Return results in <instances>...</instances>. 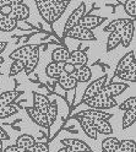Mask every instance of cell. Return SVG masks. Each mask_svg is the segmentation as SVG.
Wrapping results in <instances>:
<instances>
[{
	"instance_id": "35",
	"label": "cell",
	"mask_w": 136,
	"mask_h": 152,
	"mask_svg": "<svg viewBox=\"0 0 136 152\" xmlns=\"http://www.w3.org/2000/svg\"><path fill=\"white\" fill-rule=\"evenodd\" d=\"M135 151H136V146H135V141L134 140L120 141L119 152H135Z\"/></svg>"
},
{
	"instance_id": "29",
	"label": "cell",
	"mask_w": 136,
	"mask_h": 152,
	"mask_svg": "<svg viewBox=\"0 0 136 152\" xmlns=\"http://www.w3.org/2000/svg\"><path fill=\"white\" fill-rule=\"evenodd\" d=\"M70 56V52L66 48H56L52 53V61L55 63H66Z\"/></svg>"
},
{
	"instance_id": "13",
	"label": "cell",
	"mask_w": 136,
	"mask_h": 152,
	"mask_svg": "<svg viewBox=\"0 0 136 152\" xmlns=\"http://www.w3.org/2000/svg\"><path fill=\"white\" fill-rule=\"evenodd\" d=\"M67 63L72 64L75 68H80V66H85L88 63V55L83 50H74L70 52V56L67 59Z\"/></svg>"
},
{
	"instance_id": "43",
	"label": "cell",
	"mask_w": 136,
	"mask_h": 152,
	"mask_svg": "<svg viewBox=\"0 0 136 152\" xmlns=\"http://www.w3.org/2000/svg\"><path fill=\"white\" fill-rule=\"evenodd\" d=\"M5 4H9L11 6H16V5L23 4V0H5Z\"/></svg>"
},
{
	"instance_id": "20",
	"label": "cell",
	"mask_w": 136,
	"mask_h": 152,
	"mask_svg": "<svg viewBox=\"0 0 136 152\" xmlns=\"http://www.w3.org/2000/svg\"><path fill=\"white\" fill-rule=\"evenodd\" d=\"M77 119H79L80 126L83 130L85 134L88 136L90 139L96 140L97 139V135H98V134H97V131H96V129H94V126L92 124V120L91 119H87V118H77Z\"/></svg>"
},
{
	"instance_id": "6",
	"label": "cell",
	"mask_w": 136,
	"mask_h": 152,
	"mask_svg": "<svg viewBox=\"0 0 136 152\" xmlns=\"http://www.w3.org/2000/svg\"><path fill=\"white\" fill-rule=\"evenodd\" d=\"M128 87H129L128 83L114 82V81H113V82H110V83H105L101 93H103L104 96H107V97L114 98V97H116V96H119V94H121Z\"/></svg>"
},
{
	"instance_id": "12",
	"label": "cell",
	"mask_w": 136,
	"mask_h": 152,
	"mask_svg": "<svg viewBox=\"0 0 136 152\" xmlns=\"http://www.w3.org/2000/svg\"><path fill=\"white\" fill-rule=\"evenodd\" d=\"M64 147H69L75 152H91L90 146L79 139H65L61 141Z\"/></svg>"
},
{
	"instance_id": "4",
	"label": "cell",
	"mask_w": 136,
	"mask_h": 152,
	"mask_svg": "<svg viewBox=\"0 0 136 152\" xmlns=\"http://www.w3.org/2000/svg\"><path fill=\"white\" fill-rule=\"evenodd\" d=\"M85 12H86V5H85L83 3H81V4L70 14V16L67 17L66 23H65V26H64V33H66L69 30H71L72 27H75V26L79 25L80 20L82 18V16L85 15Z\"/></svg>"
},
{
	"instance_id": "21",
	"label": "cell",
	"mask_w": 136,
	"mask_h": 152,
	"mask_svg": "<svg viewBox=\"0 0 136 152\" xmlns=\"http://www.w3.org/2000/svg\"><path fill=\"white\" fill-rule=\"evenodd\" d=\"M58 82H59V85L64 88V90H74L76 86H77V82L76 79L72 75H69V74H65L63 72L59 77H58Z\"/></svg>"
},
{
	"instance_id": "17",
	"label": "cell",
	"mask_w": 136,
	"mask_h": 152,
	"mask_svg": "<svg viewBox=\"0 0 136 152\" xmlns=\"http://www.w3.org/2000/svg\"><path fill=\"white\" fill-rule=\"evenodd\" d=\"M70 4V0H63V1L58 3V4H50V16H52V23L55 22L56 20H59V17L65 12Z\"/></svg>"
},
{
	"instance_id": "31",
	"label": "cell",
	"mask_w": 136,
	"mask_h": 152,
	"mask_svg": "<svg viewBox=\"0 0 136 152\" xmlns=\"http://www.w3.org/2000/svg\"><path fill=\"white\" fill-rule=\"evenodd\" d=\"M136 120V110H124L123 119H121V126L123 129L130 128Z\"/></svg>"
},
{
	"instance_id": "1",
	"label": "cell",
	"mask_w": 136,
	"mask_h": 152,
	"mask_svg": "<svg viewBox=\"0 0 136 152\" xmlns=\"http://www.w3.org/2000/svg\"><path fill=\"white\" fill-rule=\"evenodd\" d=\"M83 104H86L90 109H98V110H104V109H112L114 107L118 106V102L114 98L107 97L103 93H99L97 96L86 99L85 102H82Z\"/></svg>"
},
{
	"instance_id": "34",
	"label": "cell",
	"mask_w": 136,
	"mask_h": 152,
	"mask_svg": "<svg viewBox=\"0 0 136 152\" xmlns=\"http://www.w3.org/2000/svg\"><path fill=\"white\" fill-rule=\"evenodd\" d=\"M17 113V108L14 104H9V106H0V119H5L14 115Z\"/></svg>"
},
{
	"instance_id": "26",
	"label": "cell",
	"mask_w": 136,
	"mask_h": 152,
	"mask_svg": "<svg viewBox=\"0 0 136 152\" xmlns=\"http://www.w3.org/2000/svg\"><path fill=\"white\" fill-rule=\"evenodd\" d=\"M120 141L116 137H107L102 141V151L104 152H118Z\"/></svg>"
},
{
	"instance_id": "37",
	"label": "cell",
	"mask_w": 136,
	"mask_h": 152,
	"mask_svg": "<svg viewBox=\"0 0 136 152\" xmlns=\"http://www.w3.org/2000/svg\"><path fill=\"white\" fill-rule=\"evenodd\" d=\"M119 79L124 80V81H128V82H131L134 83L135 80H136V72L135 71H121L119 74H116Z\"/></svg>"
},
{
	"instance_id": "25",
	"label": "cell",
	"mask_w": 136,
	"mask_h": 152,
	"mask_svg": "<svg viewBox=\"0 0 136 152\" xmlns=\"http://www.w3.org/2000/svg\"><path fill=\"white\" fill-rule=\"evenodd\" d=\"M34 144H36L34 137L31 136V135H28V134H22V135H20V136L17 137L16 142H15V145L18 146L20 148H22L23 151L31 150Z\"/></svg>"
},
{
	"instance_id": "30",
	"label": "cell",
	"mask_w": 136,
	"mask_h": 152,
	"mask_svg": "<svg viewBox=\"0 0 136 152\" xmlns=\"http://www.w3.org/2000/svg\"><path fill=\"white\" fill-rule=\"evenodd\" d=\"M121 42V37H120V32H112L108 36V39H107V52H112L114 50L116 47H118Z\"/></svg>"
},
{
	"instance_id": "8",
	"label": "cell",
	"mask_w": 136,
	"mask_h": 152,
	"mask_svg": "<svg viewBox=\"0 0 136 152\" xmlns=\"http://www.w3.org/2000/svg\"><path fill=\"white\" fill-rule=\"evenodd\" d=\"M119 32H120V37H121L120 44H123V47H125V48H128V47L130 45V43H131V41H132V38H134L135 20H130Z\"/></svg>"
},
{
	"instance_id": "41",
	"label": "cell",
	"mask_w": 136,
	"mask_h": 152,
	"mask_svg": "<svg viewBox=\"0 0 136 152\" xmlns=\"http://www.w3.org/2000/svg\"><path fill=\"white\" fill-rule=\"evenodd\" d=\"M76 70V68L72 65V64H70V63H64V72L65 74H69V75H71L74 71Z\"/></svg>"
},
{
	"instance_id": "46",
	"label": "cell",
	"mask_w": 136,
	"mask_h": 152,
	"mask_svg": "<svg viewBox=\"0 0 136 152\" xmlns=\"http://www.w3.org/2000/svg\"><path fill=\"white\" fill-rule=\"evenodd\" d=\"M58 152H75V151H72V150L69 148V147H63V148H60V150H58Z\"/></svg>"
},
{
	"instance_id": "44",
	"label": "cell",
	"mask_w": 136,
	"mask_h": 152,
	"mask_svg": "<svg viewBox=\"0 0 136 152\" xmlns=\"http://www.w3.org/2000/svg\"><path fill=\"white\" fill-rule=\"evenodd\" d=\"M0 140H3V141H5V140H9V135L6 134V131L0 126Z\"/></svg>"
},
{
	"instance_id": "28",
	"label": "cell",
	"mask_w": 136,
	"mask_h": 152,
	"mask_svg": "<svg viewBox=\"0 0 136 152\" xmlns=\"http://www.w3.org/2000/svg\"><path fill=\"white\" fill-rule=\"evenodd\" d=\"M17 27V21L10 16H3L0 18V31L1 32H11Z\"/></svg>"
},
{
	"instance_id": "47",
	"label": "cell",
	"mask_w": 136,
	"mask_h": 152,
	"mask_svg": "<svg viewBox=\"0 0 136 152\" xmlns=\"http://www.w3.org/2000/svg\"><path fill=\"white\" fill-rule=\"evenodd\" d=\"M49 1V4H58V3H60V1H63V0H48Z\"/></svg>"
},
{
	"instance_id": "16",
	"label": "cell",
	"mask_w": 136,
	"mask_h": 152,
	"mask_svg": "<svg viewBox=\"0 0 136 152\" xmlns=\"http://www.w3.org/2000/svg\"><path fill=\"white\" fill-rule=\"evenodd\" d=\"M36 6L38 9V12L42 16V18L47 23H52V16H50V4L48 0H34Z\"/></svg>"
},
{
	"instance_id": "18",
	"label": "cell",
	"mask_w": 136,
	"mask_h": 152,
	"mask_svg": "<svg viewBox=\"0 0 136 152\" xmlns=\"http://www.w3.org/2000/svg\"><path fill=\"white\" fill-rule=\"evenodd\" d=\"M71 75L76 79V81L79 83H83V82H88L91 80L92 71L88 66L85 65V66H80V68H76V70Z\"/></svg>"
},
{
	"instance_id": "36",
	"label": "cell",
	"mask_w": 136,
	"mask_h": 152,
	"mask_svg": "<svg viewBox=\"0 0 136 152\" xmlns=\"http://www.w3.org/2000/svg\"><path fill=\"white\" fill-rule=\"evenodd\" d=\"M124 9H125V12L129 15V17H131V20H135V16H136V1L135 0H126Z\"/></svg>"
},
{
	"instance_id": "45",
	"label": "cell",
	"mask_w": 136,
	"mask_h": 152,
	"mask_svg": "<svg viewBox=\"0 0 136 152\" xmlns=\"http://www.w3.org/2000/svg\"><path fill=\"white\" fill-rule=\"evenodd\" d=\"M7 47V42H4V41H0V55H1V53L6 49Z\"/></svg>"
},
{
	"instance_id": "2",
	"label": "cell",
	"mask_w": 136,
	"mask_h": 152,
	"mask_svg": "<svg viewBox=\"0 0 136 152\" xmlns=\"http://www.w3.org/2000/svg\"><path fill=\"white\" fill-rule=\"evenodd\" d=\"M64 36L69 38H74V39H77V41H96V36L93 34L92 31L86 30V28L79 25L72 27L66 33H64Z\"/></svg>"
},
{
	"instance_id": "9",
	"label": "cell",
	"mask_w": 136,
	"mask_h": 152,
	"mask_svg": "<svg viewBox=\"0 0 136 152\" xmlns=\"http://www.w3.org/2000/svg\"><path fill=\"white\" fill-rule=\"evenodd\" d=\"M39 56H41V53H39V47L36 45V48L27 55V58L23 59L25 60V72L27 75H30L36 66L38 65V61H39Z\"/></svg>"
},
{
	"instance_id": "33",
	"label": "cell",
	"mask_w": 136,
	"mask_h": 152,
	"mask_svg": "<svg viewBox=\"0 0 136 152\" xmlns=\"http://www.w3.org/2000/svg\"><path fill=\"white\" fill-rule=\"evenodd\" d=\"M25 70V60H12V64L9 70V76H16Z\"/></svg>"
},
{
	"instance_id": "52",
	"label": "cell",
	"mask_w": 136,
	"mask_h": 152,
	"mask_svg": "<svg viewBox=\"0 0 136 152\" xmlns=\"http://www.w3.org/2000/svg\"><path fill=\"white\" fill-rule=\"evenodd\" d=\"M3 17V15H1V12H0V18H1Z\"/></svg>"
},
{
	"instance_id": "54",
	"label": "cell",
	"mask_w": 136,
	"mask_h": 152,
	"mask_svg": "<svg viewBox=\"0 0 136 152\" xmlns=\"http://www.w3.org/2000/svg\"><path fill=\"white\" fill-rule=\"evenodd\" d=\"M118 152H119V151H118Z\"/></svg>"
},
{
	"instance_id": "3",
	"label": "cell",
	"mask_w": 136,
	"mask_h": 152,
	"mask_svg": "<svg viewBox=\"0 0 136 152\" xmlns=\"http://www.w3.org/2000/svg\"><path fill=\"white\" fill-rule=\"evenodd\" d=\"M121 71H135L136 72V63H135V52L131 50L126 53L123 58L119 60L115 69V75Z\"/></svg>"
},
{
	"instance_id": "53",
	"label": "cell",
	"mask_w": 136,
	"mask_h": 152,
	"mask_svg": "<svg viewBox=\"0 0 136 152\" xmlns=\"http://www.w3.org/2000/svg\"><path fill=\"white\" fill-rule=\"evenodd\" d=\"M102 152H104V151H102Z\"/></svg>"
},
{
	"instance_id": "51",
	"label": "cell",
	"mask_w": 136,
	"mask_h": 152,
	"mask_svg": "<svg viewBox=\"0 0 136 152\" xmlns=\"http://www.w3.org/2000/svg\"><path fill=\"white\" fill-rule=\"evenodd\" d=\"M23 152H31V151H30V150H26V151H23Z\"/></svg>"
},
{
	"instance_id": "48",
	"label": "cell",
	"mask_w": 136,
	"mask_h": 152,
	"mask_svg": "<svg viewBox=\"0 0 136 152\" xmlns=\"http://www.w3.org/2000/svg\"><path fill=\"white\" fill-rule=\"evenodd\" d=\"M4 151V142L3 140H0V152H3Z\"/></svg>"
},
{
	"instance_id": "23",
	"label": "cell",
	"mask_w": 136,
	"mask_h": 152,
	"mask_svg": "<svg viewBox=\"0 0 136 152\" xmlns=\"http://www.w3.org/2000/svg\"><path fill=\"white\" fill-rule=\"evenodd\" d=\"M20 94H21V92L16 91V90L0 92V106H9V104H12Z\"/></svg>"
},
{
	"instance_id": "5",
	"label": "cell",
	"mask_w": 136,
	"mask_h": 152,
	"mask_svg": "<svg viewBox=\"0 0 136 152\" xmlns=\"http://www.w3.org/2000/svg\"><path fill=\"white\" fill-rule=\"evenodd\" d=\"M107 82V76H103V77H99L94 80L93 82H91L88 85V87L86 88L85 93H83V97H82V102H85L86 99H90L94 96H97V94H99L104 87V85Z\"/></svg>"
},
{
	"instance_id": "15",
	"label": "cell",
	"mask_w": 136,
	"mask_h": 152,
	"mask_svg": "<svg viewBox=\"0 0 136 152\" xmlns=\"http://www.w3.org/2000/svg\"><path fill=\"white\" fill-rule=\"evenodd\" d=\"M49 104H50V101L47 96H44L42 93H37V92L33 93V106H32L33 108L45 114Z\"/></svg>"
},
{
	"instance_id": "14",
	"label": "cell",
	"mask_w": 136,
	"mask_h": 152,
	"mask_svg": "<svg viewBox=\"0 0 136 152\" xmlns=\"http://www.w3.org/2000/svg\"><path fill=\"white\" fill-rule=\"evenodd\" d=\"M30 15H31L30 7H28L27 5H25V4H20V5H16V6L12 7V11L9 16L18 22V21L27 20V18L30 17Z\"/></svg>"
},
{
	"instance_id": "32",
	"label": "cell",
	"mask_w": 136,
	"mask_h": 152,
	"mask_svg": "<svg viewBox=\"0 0 136 152\" xmlns=\"http://www.w3.org/2000/svg\"><path fill=\"white\" fill-rule=\"evenodd\" d=\"M45 115H47V119H48L49 125H52L53 123L55 121L56 117H58V103L56 102H50L49 107H48V110L45 113Z\"/></svg>"
},
{
	"instance_id": "49",
	"label": "cell",
	"mask_w": 136,
	"mask_h": 152,
	"mask_svg": "<svg viewBox=\"0 0 136 152\" xmlns=\"http://www.w3.org/2000/svg\"><path fill=\"white\" fill-rule=\"evenodd\" d=\"M3 63H4V58H3V56H1V55H0V65H1Z\"/></svg>"
},
{
	"instance_id": "24",
	"label": "cell",
	"mask_w": 136,
	"mask_h": 152,
	"mask_svg": "<svg viewBox=\"0 0 136 152\" xmlns=\"http://www.w3.org/2000/svg\"><path fill=\"white\" fill-rule=\"evenodd\" d=\"M92 124L97 131V134H103V135L113 134V128L109 120H92Z\"/></svg>"
},
{
	"instance_id": "27",
	"label": "cell",
	"mask_w": 136,
	"mask_h": 152,
	"mask_svg": "<svg viewBox=\"0 0 136 152\" xmlns=\"http://www.w3.org/2000/svg\"><path fill=\"white\" fill-rule=\"evenodd\" d=\"M129 21H130L129 18H116V20H113L112 22H109L104 27V32H108V33L119 32Z\"/></svg>"
},
{
	"instance_id": "19",
	"label": "cell",
	"mask_w": 136,
	"mask_h": 152,
	"mask_svg": "<svg viewBox=\"0 0 136 152\" xmlns=\"http://www.w3.org/2000/svg\"><path fill=\"white\" fill-rule=\"evenodd\" d=\"M34 48H36V45H33V44H26V45H22L20 48L15 49L9 56H10V59H12V60H23L27 58V55Z\"/></svg>"
},
{
	"instance_id": "39",
	"label": "cell",
	"mask_w": 136,
	"mask_h": 152,
	"mask_svg": "<svg viewBox=\"0 0 136 152\" xmlns=\"http://www.w3.org/2000/svg\"><path fill=\"white\" fill-rule=\"evenodd\" d=\"M31 152H49V145L47 142H37L33 145V147L30 150Z\"/></svg>"
},
{
	"instance_id": "50",
	"label": "cell",
	"mask_w": 136,
	"mask_h": 152,
	"mask_svg": "<svg viewBox=\"0 0 136 152\" xmlns=\"http://www.w3.org/2000/svg\"><path fill=\"white\" fill-rule=\"evenodd\" d=\"M4 4H5V0H0V7H1Z\"/></svg>"
},
{
	"instance_id": "38",
	"label": "cell",
	"mask_w": 136,
	"mask_h": 152,
	"mask_svg": "<svg viewBox=\"0 0 136 152\" xmlns=\"http://www.w3.org/2000/svg\"><path fill=\"white\" fill-rule=\"evenodd\" d=\"M120 109H123V110H136V98L134 96L129 97L120 106Z\"/></svg>"
},
{
	"instance_id": "42",
	"label": "cell",
	"mask_w": 136,
	"mask_h": 152,
	"mask_svg": "<svg viewBox=\"0 0 136 152\" xmlns=\"http://www.w3.org/2000/svg\"><path fill=\"white\" fill-rule=\"evenodd\" d=\"M3 152H23V150L20 148L18 146H16V145H10V146H7Z\"/></svg>"
},
{
	"instance_id": "10",
	"label": "cell",
	"mask_w": 136,
	"mask_h": 152,
	"mask_svg": "<svg viewBox=\"0 0 136 152\" xmlns=\"http://www.w3.org/2000/svg\"><path fill=\"white\" fill-rule=\"evenodd\" d=\"M105 20L104 17H101V16H96V15H83L82 18L79 22V26L86 28V30H94L96 27H98L103 21Z\"/></svg>"
},
{
	"instance_id": "11",
	"label": "cell",
	"mask_w": 136,
	"mask_h": 152,
	"mask_svg": "<svg viewBox=\"0 0 136 152\" xmlns=\"http://www.w3.org/2000/svg\"><path fill=\"white\" fill-rule=\"evenodd\" d=\"M27 114H28V117L31 118V120L33 123H36L37 125H39L42 128H45L48 129L50 125H49V123H48V119H47V115L44 113L39 112V110H37L36 108L33 107H28L27 108Z\"/></svg>"
},
{
	"instance_id": "40",
	"label": "cell",
	"mask_w": 136,
	"mask_h": 152,
	"mask_svg": "<svg viewBox=\"0 0 136 152\" xmlns=\"http://www.w3.org/2000/svg\"><path fill=\"white\" fill-rule=\"evenodd\" d=\"M12 7L14 6L9 5V4H4L1 7H0V12H1L3 16H9L11 14V11H12Z\"/></svg>"
},
{
	"instance_id": "22",
	"label": "cell",
	"mask_w": 136,
	"mask_h": 152,
	"mask_svg": "<svg viewBox=\"0 0 136 152\" xmlns=\"http://www.w3.org/2000/svg\"><path fill=\"white\" fill-rule=\"evenodd\" d=\"M63 72H64V63L50 61L45 68V74H47V76H49V77L58 79Z\"/></svg>"
},
{
	"instance_id": "7",
	"label": "cell",
	"mask_w": 136,
	"mask_h": 152,
	"mask_svg": "<svg viewBox=\"0 0 136 152\" xmlns=\"http://www.w3.org/2000/svg\"><path fill=\"white\" fill-rule=\"evenodd\" d=\"M76 118H87L91 120H109L112 118V114L105 113L104 110H98V109H86L80 112L76 115Z\"/></svg>"
}]
</instances>
